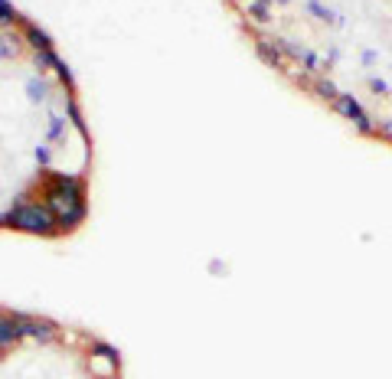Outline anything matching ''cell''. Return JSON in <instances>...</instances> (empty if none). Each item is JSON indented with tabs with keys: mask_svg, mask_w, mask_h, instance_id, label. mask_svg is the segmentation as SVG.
<instances>
[{
	"mask_svg": "<svg viewBox=\"0 0 392 379\" xmlns=\"http://www.w3.org/2000/svg\"><path fill=\"white\" fill-rule=\"evenodd\" d=\"M95 144L73 69L30 14L0 0V233L63 242L92 213Z\"/></svg>",
	"mask_w": 392,
	"mask_h": 379,
	"instance_id": "1",
	"label": "cell"
},
{
	"mask_svg": "<svg viewBox=\"0 0 392 379\" xmlns=\"http://www.w3.org/2000/svg\"><path fill=\"white\" fill-rule=\"evenodd\" d=\"M295 92L392 147V0H223Z\"/></svg>",
	"mask_w": 392,
	"mask_h": 379,
	"instance_id": "2",
	"label": "cell"
}]
</instances>
